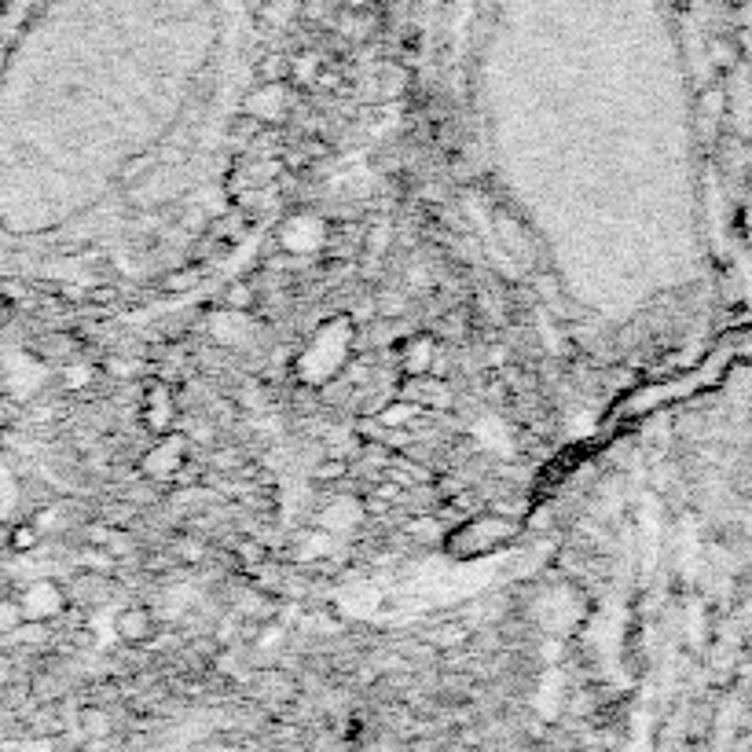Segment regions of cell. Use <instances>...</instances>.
<instances>
[{
    "label": "cell",
    "instance_id": "cell-1",
    "mask_svg": "<svg viewBox=\"0 0 752 752\" xmlns=\"http://www.w3.org/2000/svg\"><path fill=\"white\" fill-rule=\"evenodd\" d=\"M514 532H518V525L507 518H477V521H466L459 532H452L448 547H452L455 554L488 551V547H496L503 536H514Z\"/></svg>",
    "mask_w": 752,
    "mask_h": 752
},
{
    "label": "cell",
    "instance_id": "cell-2",
    "mask_svg": "<svg viewBox=\"0 0 752 752\" xmlns=\"http://www.w3.org/2000/svg\"><path fill=\"white\" fill-rule=\"evenodd\" d=\"M338 323H342V320H334L327 331H320V338L312 342V349L305 353V360H301V375L309 378V382H327V375L342 367L345 349H349V338H345V342H338V345H331V338L338 334Z\"/></svg>",
    "mask_w": 752,
    "mask_h": 752
},
{
    "label": "cell",
    "instance_id": "cell-3",
    "mask_svg": "<svg viewBox=\"0 0 752 752\" xmlns=\"http://www.w3.org/2000/svg\"><path fill=\"white\" fill-rule=\"evenodd\" d=\"M323 239H327V224H323L316 213H294V217H287L283 228H279L283 250H290V254H298V257L316 254L323 246Z\"/></svg>",
    "mask_w": 752,
    "mask_h": 752
},
{
    "label": "cell",
    "instance_id": "cell-4",
    "mask_svg": "<svg viewBox=\"0 0 752 752\" xmlns=\"http://www.w3.org/2000/svg\"><path fill=\"white\" fill-rule=\"evenodd\" d=\"M19 606H23L26 624H48L52 617L63 613L67 598H63V591H59L52 580H37V584H30L23 595H19Z\"/></svg>",
    "mask_w": 752,
    "mask_h": 752
},
{
    "label": "cell",
    "instance_id": "cell-5",
    "mask_svg": "<svg viewBox=\"0 0 752 752\" xmlns=\"http://www.w3.org/2000/svg\"><path fill=\"white\" fill-rule=\"evenodd\" d=\"M210 334L224 345H243V342H250L254 327H250V320H246L243 312H235V309L232 312H213V316H210Z\"/></svg>",
    "mask_w": 752,
    "mask_h": 752
},
{
    "label": "cell",
    "instance_id": "cell-6",
    "mask_svg": "<svg viewBox=\"0 0 752 752\" xmlns=\"http://www.w3.org/2000/svg\"><path fill=\"white\" fill-rule=\"evenodd\" d=\"M433 360H437V345H433L430 334H419V338H411V342L404 345V353H400V364H404V371H408L411 378H426V375H430Z\"/></svg>",
    "mask_w": 752,
    "mask_h": 752
},
{
    "label": "cell",
    "instance_id": "cell-7",
    "mask_svg": "<svg viewBox=\"0 0 752 752\" xmlns=\"http://www.w3.org/2000/svg\"><path fill=\"white\" fill-rule=\"evenodd\" d=\"M180 452H184V441H180V437H166V441L155 444V448L147 452V459H144V474H151V477H169V474H177Z\"/></svg>",
    "mask_w": 752,
    "mask_h": 752
},
{
    "label": "cell",
    "instance_id": "cell-8",
    "mask_svg": "<svg viewBox=\"0 0 752 752\" xmlns=\"http://www.w3.org/2000/svg\"><path fill=\"white\" fill-rule=\"evenodd\" d=\"M360 518H364V507H360L356 499H331V503L320 510V529L345 532V529H353Z\"/></svg>",
    "mask_w": 752,
    "mask_h": 752
},
{
    "label": "cell",
    "instance_id": "cell-9",
    "mask_svg": "<svg viewBox=\"0 0 752 752\" xmlns=\"http://www.w3.org/2000/svg\"><path fill=\"white\" fill-rule=\"evenodd\" d=\"M474 437H477V444H481V448H492V452H499V455H514V437H510V430L496 419V415L477 419L474 422Z\"/></svg>",
    "mask_w": 752,
    "mask_h": 752
},
{
    "label": "cell",
    "instance_id": "cell-10",
    "mask_svg": "<svg viewBox=\"0 0 752 752\" xmlns=\"http://www.w3.org/2000/svg\"><path fill=\"white\" fill-rule=\"evenodd\" d=\"M283 107H287V96H283V89H276V85H268L265 92H257L254 100L246 103V111L254 114V118H265V122L283 118Z\"/></svg>",
    "mask_w": 752,
    "mask_h": 752
},
{
    "label": "cell",
    "instance_id": "cell-11",
    "mask_svg": "<svg viewBox=\"0 0 752 752\" xmlns=\"http://www.w3.org/2000/svg\"><path fill=\"white\" fill-rule=\"evenodd\" d=\"M147 635H151V617H147V609H125V613H118V639L144 642Z\"/></svg>",
    "mask_w": 752,
    "mask_h": 752
},
{
    "label": "cell",
    "instance_id": "cell-12",
    "mask_svg": "<svg viewBox=\"0 0 752 752\" xmlns=\"http://www.w3.org/2000/svg\"><path fill=\"white\" fill-rule=\"evenodd\" d=\"M415 415H419V404H404V400H400V404H389V408L378 415V422H382V430H386V426H404V422H411Z\"/></svg>",
    "mask_w": 752,
    "mask_h": 752
},
{
    "label": "cell",
    "instance_id": "cell-13",
    "mask_svg": "<svg viewBox=\"0 0 752 752\" xmlns=\"http://www.w3.org/2000/svg\"><path fill=\"white\" fill-rule=\"evenodd\" d=\"M151 400H155V408H151V426L155 430H166L169 426V393L162 386L151 393Z\"/></svg>",
    "mask_w": 752,
    "mask_h": 752
},
{
    "label": "cell",
    "instance_id": "cell-14",
    "mask_svg": "<svg viewBox=\"0 0 752 752\" xmlns=\"http://www.w3.org/2000/svg\"><path fill=\"white\" fill-rule=\"evenodd\" d=\"M411 536H419V540H441V525L430 518H419V521H411L408 525Z\"/></svg>",
    "mask_w": 752,
    "mask_h": 752
},
{
    "label": "cell",
    "instance_id": "cell-15",
    "mask_svg": "<svg viewBox=\"0 0 752 752\" xmlns=\"http://www.w3.org/2000/svg\"><path fill=\"white\" fill-rule=\"evenodd\" d=\"M89 378H92V367H70V371H67V386L70 389H81L85 382H89Z\"/></svg>",
    "mask_w": 752,
    "mask_h": 752
},
{
    "label": "cell",
    "instance_id": "cell-16",
    "mask_svg": "<svg viewBox=\"0 0 752 752\" xmlns=\"http://www.w3.org/2000/svg\"><path fill=\"white\" fill-rule=\"evenodd\" d=\"M228 301H232V309L243 312L246 305H250V287L246 283H239V287H232V294H228Z\"/></svg>",
    "mask_w": 752,
    "mask_h": 752
},
{
    "label": "cell",
    "instance_id": "cell-17",
    "mask_svg": "<svg viewBox=\"0 0 752 752\" xmlns=\"http://www.w3.org/2000/svg\"><path fill=\"white\" fill-rule=\"evenodd\" d=\"M342 474H345V466L338 463V459H331V463H320V470H316V477H320V481H323V477H342Z\"/></svg>",
    "mask_w": 752,
    "mask_h": 752
},
{
    "label": "cell",
    "instance_id": "cell-18",
    "mask_svg": "<svg viewBox=\"0 0 752 752\" xmlns=\"http://www.w3.org/2000/svg\"><path fill=\"white\" fill-rule=\"evenodd\" d=\"M279 639H283V631H279V628L261 631V650H276V646H279Z\"/></svg>",
    "mask_w": 752,
    "mask_h": 752
},
{
    "label": "cell",
    "instance_id": "cell-19",
    "mask_svg": "<svg viewBox=\"0 0 752 752\" xmlns=\"http://www.w3.org/2000/svg\"><path fill=\"white\" fill-rule=\"evenodd\" d=\"M389 243V224H378L375 235H371V250H382Z\"/></svg>",
    "mask_w": 752,
    "mask_h": 752
},
{
    "label": "cell",
    "instance_id": "cell-20",
    "mask_svg": "<svg viewBox=\"0 0 752 752\" xmlns=\"http://www.w3.org/2000/svg\"><path fill=\"white\" fill-rule=\"evenodd\" d=\"M37 532L34 529H15V547H34Z\"/></svg>",
    "mask_w": 752,
    "mask_h": 752
}]
</instances>
